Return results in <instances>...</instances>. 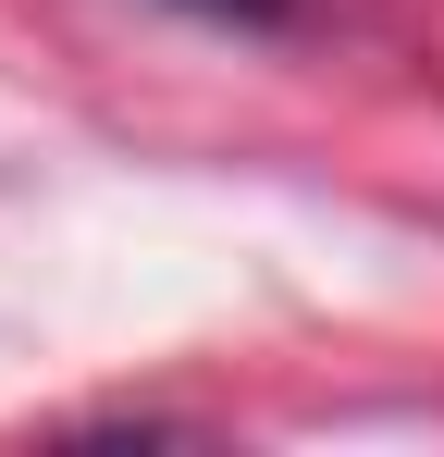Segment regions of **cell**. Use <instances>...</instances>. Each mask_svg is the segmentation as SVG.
Here are the masks:
<instances>
[{
	"label": "cell",
	"instance_id": "6da1fadb",
	"mask_svg": "<svg viewBox=\"0 0 444 457\" xmlns=\"http://www.w3.org/2000/svg\"><path fill=\"white\" fill-rule=\"evenodd\" d=\"M185 12H210V25H284L296 0H185Z\"/></svg>",
	"mask_w": 444,
	"mask_h": 457
}]
</instances>
